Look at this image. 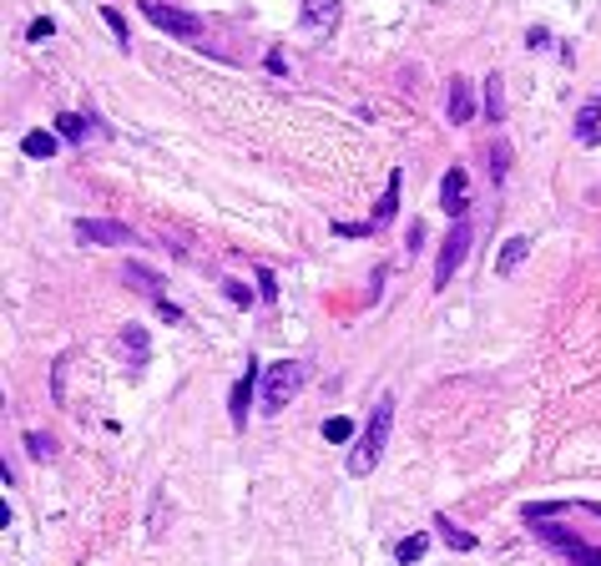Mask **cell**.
I'll use <instances>...</instances> for the list:
<instances>
[{"label":"cell","instance_id":"1","mask_svg":"<svg viewBox=\"0 0 601 566\" xmlns=\"http://www.w3.org/2000/svg\"><path fill=\"white\" fill-rule=\"evenodd\" d=\"M389 430H395V395H379L364 435H359L354 455H349V476H369L374 465L384 461V445H389Z\"/></svg>","mask_w":601,"mask_h":566},{"label":"cell","instance_id":"2","mask_svg":"<svg viewBox=\"0 0 601 566\" xmlns=\"http://www.w3.org/2000/svg\"><path fill=\"white\" fill-rule=\"evenodd\" d=\"M531 536H536L541 546H551V552H561L571 566H601V546L581 541L571 526H551V516L546 521H531Z\"/></svg>","mask_w":601,"mask_h":566},{"label":"cell","instance_id":"3","mask_svg":"<svg viewBox=\"0 0 601 566\" xmlns=\"http://www.w3.org/2000/svg\"><path fill=\"white\" fill-rule=\"evenodd\" d=\"M304 379H308V370L298 360H278V364H269L263 370V415H278L288 399L304 389Z\"/></svg>","mask_w":601,"mask_h":566},{"label":"cell","instance_id":"4","mask_svg":"<svg viewBox=\"0 0 601 566\" xmlns=\"http://www.w3.org/2000/svg\"><path fill=\"white\" fill-rule=\"evenodd\" d=\"M465 258H470V223L455 218V228H450L445 248L435 258V288H450V278H455V269H460Z\"/></svg>","mask_w":601,"mask_h":566},{"label":"cell","instance_id":"5","mask_svg":"<svg viewBox=\"0 0 601 566\" xmlns=\"http://www.w3.org/2000/svg\"><path fill=\"white\" fill-rule=\"evenodd\" d=\"M141 15H147L157 31H172V36H203V21H197L192 11L167 5V0H141Z\"/></svg>","mask_w":601,"mask_h":566},{"label":"cell","instance_id":"6","mask_svg":"<svg viewBox=\"0 0 601 566\" xmlns=\"http://www.w3.org/2000/svg\"><path fill=\"white\" fill-rule=\"evenodd\" d=\"M81 243H96V248H122V243H137V233L127 223H112V218H77L71 223Z\"/></svg>","mask_w":601,"mask_h":566},{"label":"cell","instance_id":"7","mask_svg":"<svg viewBox=\"0 0 601 566\" xmlns=\"http://www.w3.org/2000/svg\"><path fill=\"white\" fill-rule=\"evenodd\" d=\"M339 15H344L339 0H304V5H298V31L314 36V41H323V36L339 31Z\"/></svg>","mask_w":601,"mask_h":566},{"label":"cell","instance_id":"8","mask_svg":"<svg viewBox=\"0 0 601 566\" xmlns=\"http://www.w3.org/2000/svg\"><path fill=\"white\" fill-rule=\"evenodd\" d=\"M440 207H445L450 218H465V207H470V172L460 162L440 178Z\"/></svg>","mask_w":601,"mask_h":566},{"label":"cell","instance_id":"9","mask_svg":"<svg viewBox=\"0 0 601 566\" xmlns=\"http://www.w3.org/2000/svg\"><path fill=\"white\" fill-rule=\"evenodd\" d=\"M253 385H263V374H258L253 364H248V370L238 374V385H232V395H228V410H232V424H238V430L248 424V399H253Z\"/></svg>","mask_w":601,"mask_h":566},{"label":"cell","instance_id":"10","mask_svg":"<svg viewBox=\"0 0 601 566\" xmlns=\"http://www.w3.org/2000/svg\"><path fill=\"white\" fill-rule=\"evenodd\" d=\"M445 116H450V122H455V127H465V122H470V116H475V91H470V81H465V77H455V81H450V96H445Z\"/></svg>","mask_w":601,"mask_h":566},{"label":"cell","instance_id":"11","mask_svg":"<svg viewBox=\"0 0 601 566\" xmlns=\"http://www.w3.org/2000/svg\"><path fill=\"white\" fill-rule=\"evenodd\" d=\"M122 278H127V288H137V294L152 298V304H157V298H167L162 294V273H152L147 263H127V273H122Z\"/></svg>","mask_w":601,"mask_h":566},{"label":"cell","instance_id":"12","mask_svg":"<svg viewBox=\"0 0 601 566\" xmlns=\"http://www.w3.org/2000/svg\"><path fill=\"white\" fill-rule=\"evenodd\" d=\"M525 253H531V238H525V233L505 238V248H500V258H496V273H500V278H511V273L525 263Z\"/></svg>","mask_w":601,"mask_h":566},{"label":"cell","instance_id":"13","mask_svg":"<svg viewBox=\"0 0 601 566\" xmlns=\"http://www.w3.org/2000/svg\"><path fill=\"white\" fill-rule=\"evenodd\" d=\"M395 213H399V168L395 172H389V182H384V197H379V207H374V228H384V223H389V218H395Z\"/></svg>","mask_w":601,"mask_h":566},{"label":"cell","instance_id":"14","mask_svg":"<svg viewBox=\"0 0 601 566\" xmlns=\"http://www.w3.org/2000/svg\"><path fill=\"white\" fill-rule=\"evenodd\" d=\"M56 147H61V142H56V132H26V137H21V152L26 157H56Z\"/></svg>","mask_w":601,"mask_h":566},{"label":"cell","instance_id":"15","mask_svg":"<svg viewBox=\"0 0 601 566\" xmlns=\"http://www.w3.org/2000/svg\"><path fill=\"white\" fill-rule=\"evenodd\" d=\"M424 546H430V536H424V531H414V536L395 541V561H399V566H410V561H420V556H424Z\"/></svg>","mask_w":601,"mask_h":566},{"label":"cell","instance_id":"16","mask_svg":"<svg viewBox=\"0 0 601 566\" xmlns=\"http://www.w3.org/2000/svg\"><path fill=\"white\" fill-rule=\"evenodd\" d=\"M122 349L132 354V364H141L147 360V329H141V324H127V329H122Z\"/></svg>","mask_w":601,"mask_h":566},{"label":"cell","instance_id":"17","mask_svg":"<svg viewBox=\"0 0 601 566\" xmlns=\"http://www.w3.org/2000/svg\"><path fill=\"white\" fill-rule=\"evenodd\" d=\"M56 132H61L66 142H87V116H77V112H61V116H56Z\"/></svg>","mask_w":601,"mask_h":566},{"label":"cell","instance_id":"18","mask_svg":"<svg viewBox=\"0 0 601 566\" xmlns=\"http://www.w3.org/2000/svg\"><path fill=\"white\" fill-rule=\"evenodd\" d=\"M102 21H106V31L116 36V46H132V36H127V21H122V11H116V5H102Z\"/></svg>","mask_w":601,"mask_h":566},{"label":"cell","instance_id":"19","mask_svg":"<svg viewBox=\"0 0 601 566\" xmlns=\"http://www.w3.org/2000/svg\"><path fill=\"white\" fill-rule=\"evenodd\" d=\"M486 112L500 122V112H505V87H500V77H486Z\"/></svg>","mask_w":601,"mask_h":566},{"label":"cell","instance_id":"20","mask_svg":"<svg viewBox=\"0 0 601 566\" xmlns=\"http://www.w3.org/2000/svg\"><path fill=\"white\" fill-rule=\"evenodd\" d=\"M349 435H354V424H349L344 415H333V420H323V440H329V445H344Z\"/></svg>","mask_w":601,"mask_h":566},{"label":"cell","instance_id":"21","mask_svg":"<svg viewBox=\"0 0 601 566\" xmlns=\"http://www.w3.org/2000/svg\"><path fill=\"white\" fill-rule=\"evenodd\" d=\"M435 526H440V536H445L450 546H455V552H470V546H475V536H470V531H455V526L445 521V516H440Z\"/></svg>","mask_w":601,"mask_h":566},{"label":"cell","instance_id":"22","mask_svg":"<svg viewBox=\"0 0 601 566\" xmlns=\"http://www.w3.org/2000/svg\"><path fill=\"white\" fill-rule=\"evenodd\" d=\"M26 451L36 455V461H51V455H56V440L41 435V430H31V435H26Z\"/></svg>","mask_w":601,"mask_h":566},{"label":"cell","instance_id":"23","mask_svg":"<svg viewBox=\"0 0 601 566\" xmlns=\"http://www.w3.org/2000/svg\"><path fill=\"white\" fill-rule=\"evenodd\" d=\"M596 112H601V102H591V106H581V116H576V132H581V142L596 132Z\"/></svg>","mask_w":601,"mask_h":566},{"label":"cell","instance_id":"24","mask_svg":"<svg viewBox=\"0 0 601 566\" xmlns=\"http://www.w3.org/2000/svg\"><path fill=\"white\" fill-rule=\"evenodd\" d=\"M505 162H511V147H505V142H496V152H490V178H505Z\"/></svg>","mask_w":601,"mask_h":566},{"label":"cell","instance_id":"25","mask_svg":"<svg viewBox=\"0 0 601 566\" xmlns=\"http://www.w3.org/2000/svg\"><path fill=\"white\" fill-rule=\"evenodd\" d=\"M223 294H228V298H232V304H238V309H248V304H253V294H248L243 283H232V278H228V283H223Z\"/></svg>","mask_w":601,"mask_h":566},{"label":"cell","instance_id":"26","mask_svg":"<svg viewBox=\"0 0 601 566\" xmlns=\"http://www.w3.org/2000/svg\"><path fill=\"white\" fill-rule=\"evenodd\" d=\"M333 233L339 238H364V233H374V223H333Z\"/></svg>","mask_w":601,"mask_h":566},{"label":"cell","instance_id":"27","mask_svg":"<svg viewBox=\"0 0 601 566\" xmlns=\"http://www.w3.org/2000/svg\"><path fill=\"white\" fill-rule=\"evenodd\" d=\"M258 294L269 298V304L278 298V283H273V273H269V269H258Z\"/></svg>","mask_w":601,"mask_h":566},{"label":"cell","instance_id":"28","mask_svg":"<svg viewBox=\"0 0 601 566\" xmlns=\"http://www.w3.org/2000/svg\"><path fill=\"white\" fill-rule=\"evenodd\" d=\"M525 46H531V51H546V46H551V31H546V26H531V36H525Z\"/></svg>","mask_w":601,"mask_h":566},{"label":"cell","instance_id":"29","mask_svg":"<svg viewBox=\"0 0 601 566\" xmlns=\"http://www.w3.org/2000/svg\"><path fill=\"white\" fill-rule=\"evenodd\" d=\"M51 21H46V15H36V21H31V31H26V41H46V36H51Z\"/></svg>","mask_w":601,"mask_h":566},{"label":"cell","instance_id":"30","mask_svg":"<svg viewBox=\"0 0 601 566\" xmlns=\"http://www.w3.org/2000/svg\"><path fill=\"white\" fill-rule=\"evenodd\" d=\"M157 314H162L167 324H182V309L172 304V298H157Z\"/></svg>","mask_w":601,"mask_h":566},{"label":"cell","instance_id":"31","mask_svg":"<svg viewBox=\"0 0 601 566\" xmlns=\"http://www.w3.org/2000/svg\"><path fill=\"white\" fill-rule=\"evenodd\" d=\"M420 243H424V223H414V228H410V243H405V248H410V253H420Z\"/></svg>","mask_w":601,"mask_h":566},{"label":"cell","instance_id":"32","mask_svg":"<svg viewBox=\"0 0 601 566\" xmlns=\"http://www.w3.org/2000/svg\"><path fill=\"white\" fill-rule=\"evenodd\" d=\"M587 147H601V132H591V137H587Z\"/></svg>","mask_w":601,"mask_h":566},{"label":"cell","instance_id":"33","mask_svg":"<svg viewBox=\"0 0 601 566\" xmlns=\"http://www.w3.org/2000/svg\"><path fill=\"white\" fill-rule=\"evenodd\" d=\"M596 102H601V96H596Z\"/></svg>","mask_w":601,"mask_h":566}]
</instances>
